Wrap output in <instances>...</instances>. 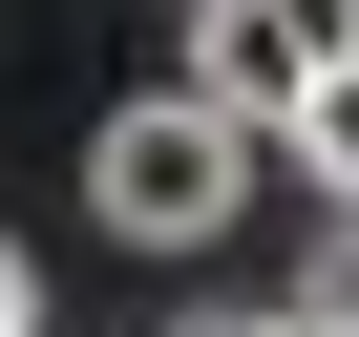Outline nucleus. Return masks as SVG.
I'll return each mask as SVG.
<instances>
[{
    "label": "nucleus",
    "mask_w": 359,
    "mask_h": 337,
    "mask_svg": "<svg viewBox=\"0 0 359 337\" xmlns=\"http://www.w3.org/2000/svg\"><path fill=\"white\" fill-rule=\"evenodd\" d=\"M254 148H275V127H233L212 85L106 106V127H85V232H106V253H212V232L254 211Z\"/></svg>",
    "instance_id": "1"
},
{
    "label": "nucleus",
    "mask_w": 359,
    "mask_h": 337,
    "mask_svg": "<svg viewBox=\"0 0 359 337\" xmlns=\"http://www.w3.org/2000/svg\"><path fill=\"white\" fill-rule=\"evenodd\" d=\"M338 64V22L317 0H191V85L233 106V127H296V85Z\"/></svg>",
    "instance_id": "2"
},
{
    "label": "nucleus",
    "mask_w": 359,
    "mask_h": 337,
    "mask_svg": "<svg viewBox=\"0 0 359 337\" xmlns=\"http://www.w3.org/2000/svg\"><path fill=\"white\" fill-rule=\"evenodd\" d=\"M275 148L317 168V211H359V43H338V64L296 85V127H275Z\"/></svg>",
    "instance_id": "3"
},
{
    "label": "nucleus",
    "mask_w": 359,
    "mask_h": 337,
    "mask_svg": "<svg viewBox=\"0 0 359 337\" xmlns=\"http://www.w3.org/2000/svg\"><path fill=\"white\" fill-rule=\"evenodd\" d=\"M296 337H359V211L317 232V274H296Z\"/></svg>",
    "instance_id": "4"
},
{
    "label": "nucleus",
    "mask_w": 359,
    "mask_h": 337,
    "mask_svg": "<svg viewBox=\"0 0 359 337\" xmlns=\"http://www.w3.org/2000/svg\"><path fill=\"white\" fill-rule=\"evenodd\" d=\"M0 337H43V253H22V232H0Z\"/></svg>",
    "instance_id": "5"
},
{
    "label": "nucleus",
    "mask_w": 359,
    "mask_h": 337,
    "mask_svg": "<svg viewBox=\"0 0 359 337\" xmlns=\"http://www.w3.org/2000/svg\"><path fill=\"white\" fill-rule=\"evenodd\" d=\"M254 337H296V316H254Z\"/></svg>",
    "instance_id": "6"
}]
</instances>
